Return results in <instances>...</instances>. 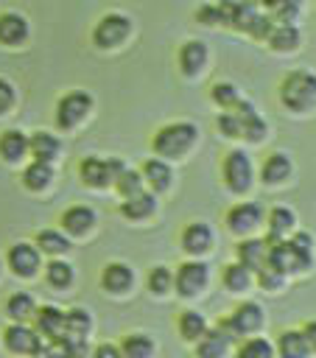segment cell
Instances as JSON below:
<instances>
[{"mask_svg":"<svg viewBox=\"0 0 316 358\" xmlns=\"http://www.w3.org/2000/svg\"><path fill=\"white\" fill-rule=\"evenodd\" d=\"M25 39H28V20L22 14H17V11L0 14V42L17 48Z\"/></svg>","mask_w":316,"mask_h":358,"instance_id":"27","label":"cell"},{"mask_svg":"<svg viewBox=\"0 0 316 358\" xmlns=\"http://www.w3.org/2000/svg\"><path fill=\"white\" fill-rule=\"evenodd\" d=\"M277 3H280V0H257V6H260L263 11H271V8L277 6Z\"/></svg>","mask_w":316,"mask_h":358,"instance_id":"49","label":"cell"},{"mask_svg":"<svg viewBox=\"0 0 316 358\" xmlns=\"http://www.w3.org/2000/svg\"><path fill=\"white\" fill-rule=\"evenodd\" d=\"M232 352H235V355H240V358H274V355H277L274 341H271V338H266V336H257V333L246 336V338H243Z\"/></svg>","mask_w":316,"mask_h":358,"instance_id":"30","label":"cell"},{"mask_svg":"<svg viewBox=\"0 0 316 358\" xmlns=\"http://www.w3.org/2000/svg\"><path fill=\"white\" fill-rule=\"evenodd\" d=\"M11 106H14V87L6 78H0V115L8 112Z\"/></svg>","mask_w":316,"mask_h":358,"instance_id":"46","label":"cell"},{"mask_svg":"<svg viewBox=\"0 0 316 358\" xmlns=\"http://www.w3.org/2000/svg\"><path fill=\"white\" fill-rule=\"evenodd\" d=\"M8 268L17 277H25V280L34 277L39 271V249H36V243H25V241L14 243L8 249Z\"/></svg>","mask_w":316,"mask_h":358,"instance_id":"18","label":"cell"},{"mask_svg":"<svg viewBox=\"0 0 316 358\" xmlns=\"http://www.w3.org/2000/svg\"><path fill=\"white\" fill-rule=\"evenodd\" d=\"M271 28H274V20H271V14H268V11H260V14L254 17V22L249 25L246 36H252L254 42H266V36L271 34Z\"/></svg>","mask_w":316,"mask_h":358,"instance_id":"44","label":"cell"},{"mask_svg":"<svg viewBox=\"0 0 316 358\" xmlns=\"http://www.w3.org/2000/svg\"><path fill=\"white\" fill-rule=\"evenodd\" d=\"M50 182H53V165H50V162L34 159L31 165H25V171H22V185H25L28 190L39 193V190H45Z\"/></svg>","mask_w":316,"mask_h":358,"instance_id":"31","label":"cell"},{"mask_svg":"<svg viewBox=\"0 0 316 358\" xmlns=\"http://www.w3.org/2000/svg\"><path fill=\"white\" fill-rule=\"evenodd\" d=\"M112 185H115V190L120 193V199H126V196H134V193L145 190V187H143V185H145L143 173H137V171H131V168H123Z\"/></svg>","mask_w":316,"mask_h":358,"instance_id":"40","label":"cell"},{"mask_svg":"<svg viewBox=\"0 0 316 358\" xmlns=\"http://www.w3.org/2000/svg\"><path fill=\"white\" fill-rule=\"evenodd\" d=\"M266 48L277 56H291L302 48V31L296 22H274L271 34L266 36Z\"/></svg>","mask_w":316,"mask_h":358,"instance_id":"14","label":"cell"},{"mask_svg":"<svg viewBox=\"0 0 316 358\" xmlns=\"http://www.w3.org/2000/svg\"><path fill=\"white\" fill-rule=\"evenodd\" d=\"M89 330H92V316H89V310H84V308H70V310H64V336H70V338H87Z\"/></svg>","mask_w":316,"mask_h":358,"instance_id":"34","label":"cell"},{"mask_svg":"<svg viewBox=\"0 0 316 358\" xmlns=\"http://www.w3.org/2000/svg\"><path fill=\"white\" fill-rule=\"evenodd\" d=\"M296 224H299V218H296V210L294 207H288V204H274L266 215H263V227H266V243L271 246V243H277V241H282V238H288L294 229H296Z\"/></svg>","mask_w":316,"mask_h":358,"instance_id":"12","label":"cell"},{"mask_svg":"<svg viewBox=\"0 0 316 358\" xmlns=\"http://www.w3.org/2000/svg\"><path fill=\"white\" fill-rule=\"evenodd\" d=\"M274 350L280 358H308L310 355V347H308V338L302 333V327H285L277 333V341H274Z\"/></svg>","mask_w":316,"mask_h":358,"instance_id":"23","label":"cell"},{"mask_svg":"<svg viewBox=\"0 0 316 358\" xmlns=\"http://www.w3.org/2000/svg\"><path fill=\"white\" fill-rule=\"evenodd\" d=\"M154 350L157 347L145 333H129L120 341V355H126V358H148V355H154Z\"/></svg>","mask_w":316,"mask_h":358,"instance_id":"38","label":"cell"},{"mask_svg":"<svg viewBox=\"0 0 316 358\" xmlns=\"http://www.w3.org/2000/svg\"><path fill=\"white\" fill-rule=\"evenodd\" d=\"M95 224H98V215H95V210L87 207V204H76V207H67V210L62 213V229H64V235H70V238H81V235L92 232Z\"/></svg>","mask_w":316,"mask_h":358,"instance_id":"19","label":"cell"},{"mask_svg":"<svg viewBox=\"0 0 316 358\" xmlns=\"http://www.w3.org/2000/svg\"><path fill=\"white\" fill-rule=\"evenodd\" d=\"M199 143V126L190 120H173L165 123L162 129H157V134L151 137V148L157 157L162 159H182L185 154L193 151V145Z\"/></svg>","mask_w":316,"mask_h":358,"instance_id":"2","label":"cell"},{"mask_svg":"<svg viewBox=\"0 0 316 358\" xmlns=\"http://www.w3.org/2000/svg\"><path fill=\"white\" fill-rule=\"evenodd\" d=\"M95 355L98 358H120V347L117 344H98L95 347Z\"/></svg>","mask_w":316,"mask_h":358,"instance_id":"48","label":"cell"},{"mask_svg":"<svg viewBox=\"0 0 316 358\" xmlns=\"http://www.w3.org/2000/svg\"><path fill=\"white\" fill-rule=\"evenodd\" d=\"M6 313H8L14 322H28V319H34V313H36V302H34L31 294L17 291V294H11L8 302H6Z\"/></svg>","mask_w":316,"mask_h":358,"instance_id":"36","label":"cell"},{"mask_svg":"<svg viewBox=\"0 0 316 358\" xmlns=\"http://www.w3.org/2000/svg\"><path fill=\"white\" fill-rule=\"evenodd\" d=\"M305 11V0H280L268 14L274 22H296Z\"/></svg>","mask_w":316,"mask_h":358,"instance_id":"43","label":"cell"},{"mask_svg":"<svg viewBox=\"0 0 316 358\" xmlns=\"http://www.w3.org/2000/svg\"><path fill=\"white\" fill-rule=\"evenodd\" d=\"M196 20H199L201 25H221V20H218V8H215V3H204L201 8H196Z\"/></svg>","mask_w":316,"mask_h":358,"instance_id":"45","label":"cell"},{"mask_svg":"<svg viewBox=\"0 0 316 358\" xmlns=\"http://www.w3.org/2000/svg\"><path fill=\"white\" fill-rule=\"evenodd\" d=\"M302 333L308 338V347H310V355H316V319H308L302 324Z\"/></svg>","mask_w":316,"mask_h":358,"instance_id":"47","label":"cell"},{"mask_svg":"<svg viewBox=\"0 0 316 358\" xmlns=\"http://www.w3.org/2000/svg\"><path fill=\"white\" fill-rule=\"evenodd\" d=\"M277 101L291 115H310L316 109V70L294 67L277 84Z\"/></svg>","mask_w":316,"mask_h":358,"instance_id":"1","label":"cell"},{"mask_svg":"<svg viewBox=\"0 0 316 358\" xmlns=\"http://www.w3.org/2000/svg\"><path fill=\"white\" fill-rule=\"evenodd\" d=\"M25 154H28V137L22 131H17V129L3 131V137H0V157L6 162H20Z\"/></svg>","mask_w":316,"mask_h":358,"instance_id":"32","label":"cell"},{"mask_svg":"<svg viewBox=\"0 0 316 358\" xmlns=\"http://www.w3.org/2000/svg\"><path fill=\"white\" fill-rule=\"evenodd\" d=\"M123 168L126 165L117 157H109V159H103V157H84L81 165H78V173H81V182L87 187L101 190V187H109Z\"/></svg>","mask_w":316,"mask_h":358,"instance_id":"8","label":"cell"},{"mask_svg":"<svg viewBox=\"0 0 316 358\" xmlns=\"http://www.w3.org/2000/svg\"><path fill=\"white\" fill-rule=\"evenodd\" d=\"M232 350H235V338L221 324L207 327L204 336L196 341V355L201 358H221V355H229Z\"/></svg>","mask_w":316,"mask_h":358,"instance_id":"17","label":"cell"},{"mask_svg":"<svg viewBox=\"0 0 316 358\" xmlns=\"http://www.w3.org/2000/svg\"><path fill=\"white\" fill-rule=\"evenodd\" d=\"M215 129L227 140H240V134H243V126H240V117L235 115V109H221V115L215 117Z\"/></svg>","mask_w":316,"mask_h":358,"instance_id":"42","label":"cell"},{"mask_svg":"<svg viewBox=\"0 0 316 358\" xmlns=\"http://www.w3.org/2000/svg\"><path fill=\"white\" fill-rule=\"evenodd\" d=\"M221 285H224L229 294H235V296H246V294L254 291V271L246 268L243 263L232 260V263H227L224 271H221Z\"/></svg>","mask_w":316,"mask_h":358,"instance_id":"21","label":"cell"},{"mask_svg":"<svg viewBox=\"0 0 316 358\" xmlns=\"http://www.w3.org/2000/svg\"><path fill=\"white\" fill-rule=\"evenodd\" d=\"M154 213H157V193H151V190H140L120 201V215L129 221H145Z\"/></svg>","mask_w":316,"mask_h":358,"instance_id":"24","label":"cell"},{"mask_svg":"<svg viewBox=\"0 0 316 358\" xmlns=\"http://www.w3.org/2000/svg\"><path fill=\"white\" fill-rule=\"evenodd\" d=\"M240 90L232 84V81H215L210 87V101L218 106V109H235V103L240 101Z\"/></svg>","mask_w":316,"mask_h":358,"instance_id":"39","label":"cell"},{"mask_svg":"<svg viewBox=\"0 0 316 358\" xmlns=\"http://www.w3.org/2000/svg\"><path fill=\"white\" fill-rule=\"evenodd\" d=\"M210 280H213L210 266L199 257H190V260L179 263L176 271H173V288L182 299H196L199 294H204Z\"/></svg>","mask_w":316,"mask_h":358,"instance_id":"5","label":"cell"},{"mask_svg":"<svg viewBox=\"0 0 316 358\" xmlns=\"http://www.w3.org/2000/svg\"><path fill=\"white\" fill-rule=\"evenodd\" d=\"M140 173L145 179V185L151 187V193H165L171 187V182H173V171H171L168 159H162V157L145 159V165H143Z\"/></svg>","mask_w":316,"mask_h":358,"instance_id":"26","label":"cell"},{"mask_svg":"<svg viewBox=\"0 0 316 358\" xmlns=\"http://www.w3.org/2000/svg\"><path fill=\"white\" fill-rule=\"evenodd\" d=\"M89 112H92V95L84 90H73V92L62 95L56 103V126L70 131L78 123H84Z\"/></svg>","mask_w":316,"mask_h":358,"instance_id":"7","label":"cell"},{"mask_svg":"<svg viewBox=\"0 0 316 358\" xmlns=\"http://www.w3.org/2000/svg\"><path fill=\"white\" fill-rule=\"evenodd\" d=\"M39 338H42V336H39L36 330H31L25 322H14V324H8L6 333H3L6 347H8L11 352H22V355H39V350H42V341H39Z\"/></svg>","mask_w":316,"mask_h":358,"instance_id":"15","label":"cell"},{"mask_svg":"<svg viewBox=\"0 0 316 358\" xmlns=\"http://www.w3.org/2000/svg\"><path fill=\"white\" fill-rule=\"evenodd\" d=\"M291 277H285L280 268H274L271 263H263L257 271H254V288L266 291V294H280L285 285H288Z\"/></svg>","mask_w":316,"mask_h":358,"instance_id":"33","label":"cell"},{"mask_svg":"<svg viewBox=\"0 0 316 358\" xmlns=\"http://www.w3.org/2000/svg\"><path fill=\"white\" fill-rule=\"evenodd\" d=\"M134 285V271L126 263H106L101 268V288L106 294H126Z\"/></svg>","mask_w":316,"mask_h":358,"instance_id":"22","label":"cell"},{"mask_svg":"<svg viewBox=\"0 0 316 358\" xmlns=\"http://www.w3.org/2000/svg\"><path fill=\"white\" fill-rule=\"evenodd\" d=\"M59 148H62V143H59V137L50 134V131H34V134L28 137V154H31L34 159L53 162V159L59 157Z\"/></svg>","mask_w":316,"mask_h":358,"instance_id":"28","label":"cell"},{"mask_svg":"<svg viewBox=\"0 0 316 358\" xmlns=\"http://www.w3.org/2000/svg\"><path fill=\"white\" fill-rule=\"evenodd\" d=\"M34 322H36V333L56 341L64 336V310H59L56 305H42L36 308L34 313Z\"/></svg>","mask_w":316,"mask_h":358,"instance_id":"25","label":"cell"},{"mask_svg":"<svg viewBox=\"0 0 316 358\" xmlns=\"http://www.w3.org/2000/svg\"><path fill=\"white\" fill-rule=\"evenodd\" d=\"M221 182L232 196H246L257 182V168L246 148H229L221 159Z\"/></svg>","mask_w":316,"mask_h":358,"instance_id":"3","label":"cell"},{"mask_svg":"<svg viewBox=\"0 0 316 358\" xmlns=\"http://www.w3.org/2000/svg\"><path fill=\"white\" fill-rule=\"evenodd\" d=\"M129 34H131V20H129L126 14L112 11V14H103V17L98 20V25H95V31H92V42H95L101 50H112V48L123 45V42L129 39Z\"/></svg>","mask_w":316,"mask_h":358,"instance_id":"9","label":"cell"},{"mask_svg":"<svg viewBox=\"0 0 316 358\" xmlns=\"http://www.w3.org/2000/svg\"><path fill=\"white\" fill-rule=\"evenodd\" d=\"M268 257V243L266 238H257V235H246V238H238L235 243V260L243 263L246 268L257 271Z\"/></svg>","mask_w":316,"mask_h":358,"instance_id":"20","label":"cell"},{"mask_svg":"<svg viewBox=\"0 0 316 358\" xmlns=\"http://www.w3.org/2000/svg\"><path fill=\"white\" fill-rule=\"evenodd\" d=\"M238 3H252V6H257V0H238Z\"/></svg>","mask_w":316,"mask_h":358,"instance_id":"50","label":"cell"},{"mask_svg":"<svg viewBox=\"0 0 316 358\" xmlns=\"http://www.w3.org/2000/svg\"><path fill=\"white\" fill-rule=\"evenodd\" d=\"M207 62H210V48L201 42V39H187L182 48H179V70L187 76V78H196L207 70Z\"/></svg>","mask_w":316,"mask_h":358,"instance_id":"16","label":"cell"},{"mask_svg":"<svg viewBox=\"0 0 316 358\" xmlns=\"http://www.w3.org/2000/svg\"><path fill=\"white\" fill-rule=\"evenodd\" d=\"M36 249L50 255V257H59L70 249V241L64 232H56V229H39L36 232Z\"/></svg>","mask_w":316,"mask_h":358,"instance_id":"35","label":"cell"},{"mask_svg":"<svg viewBox=\"0 0 316 358\" xmlns=\"http://www.w3.org/2000/svg\"><path fill=\"white\" fill-rule=\"evenodd\" d=\"M263 204L260 201H235L227 215H224V224H227V232L235 235V238H246V235H257L263 229Z\"/></svg>","mask_w":316,"mask_h":358,"instance_id":"6","label":"cell"},{"mask_svg":"<svg viewBox=\"0 0 316 358\" xmlns=\"http://www.w3.org/2000/svg\"><path fill=\"white\" fill-rule=\"evenodd\" d=\"M235 115L240 117V126H243L240 140H246L249 145L266 143V137H268V123H266V117L257 112V106H254L249 98H240V101L235 103Z\"/></svg>","mask_w":316,"mask_h":358,"instance_id":"11","label":"cell"},{"mask_svg":"<svg viewBox=\"0 0 316 358\" xmlns=\"http://www.w3.org/2000/svg\"><path fill=\"white\" fill-rule=\"evenodd\" d=\"M182 252L190 255V257H204L213 246H215V232L210 224L204 221H190L185 229H182Z\"/></svg>","mask_w":316,"mask_h":358,"instance_id":"13","label":"cell"},{"mask_svg":"<svg viewBox=\"0 0 316 358\" xmlns=\"http://www.w3.org/2000/svg\"><path fill=\"white\" fill-rule=\"evenodd\" d=\"M173 288V271L168 266H154L148 271V291L154 296H165Z\"/></svg>","mask_w":316,"mask_h":358,"instance_id":"41","label":"cell"},{"mask_svg":"<svg viewBox=\"0 0 316 358\" xmlns=\"http://www.w3.org/2000/svg\"><path fill=\"white\" fill-rule=\"evenodd\" d=\"M218 324H221L232 338H246V336L263 330V324H266V310H263L260 302L243 299V302H238V305L232 308V313L224 316Z\"/></svg>","mask_w":316,"mask_h":358,"instance_id":"4","label":"cell"},{"mask_svg":"<svg viewBox=\"0 0 316 358\" xmlns=\"http://www.w3.org/2000/svg\"><path fill=\"white\" fill-rule=\"evenodd\" d=\"M45 280H48V285H53V288H70L73 285V280H76V271H73V266L67 263V260H59V257H53L50 263H48V268H45Z\"/></svg>","mask_w":316,"mask_h":358,"instance_id":"37","label":"cell"},{"mask_svg":"<svg viewBox=\"0 0 316 358\" xmlns=\"http://www.w3.org/2000/svg\"><path fill=\"white\" fill-rule=\"evenodd\" d=\"M291 176H294V159H291L288 151H271V154H266V159L257 168V182L263 187H271V190L285 187L291 182Z\"/></svg>","mask_w":316,"mask_h":358,"instance_id":"10","label":"cell"},{"mask_svg":"<svg viewBox=\"0 0 316 358\" xmlns=\"http://www.w3.org/2000/svg\"><path fill=\"white\" fill-rule=\"evenodd\" d=\"M176 327H179V336H182L185 341L196 344V341L204 336V330L210 327V322H207V316H204V313H199V310L187 308V310H182V313H179Z\"/></svg>","mask_w":316,"mask_h":358,"instance_id":"29","label":"cell"}]
</instances>
